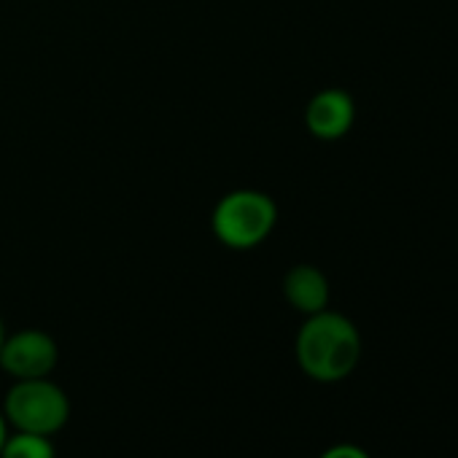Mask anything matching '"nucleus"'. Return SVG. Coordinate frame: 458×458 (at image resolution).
<instances>
[{"label":"nucleus","instance_id":"nucleus-1","mask_svg":"<svg viewBox=\"0 0 458 458\" xmlns=\"http://www.w3.org/2000/svg\"><path fill=\"white\" fill-rule=\"evenodd\" d=\"M294 356L300 369L310 380L340 383L359 367L361 359L359 327L348 316L329 308L305 316L294 340Z\"/></svg>","mask_w":458,"mask_h":458},{"label":"nucleus","instance_id":"nucleus-2","mask_svg":"<svg viewBox=\"0 0 458 458\" xmlns=\"http://www.w3.org/2000/svg\"><path fill=\"white\" fill-rule=\"evenodd\" d=\"M276 224L278 205L259 189L226 191L210 213L213 238L233 251H251L262 246L273 235Z\"/></svg>","mask_w":458,"mask_h":458},{"label":"nucleus","instance_id":"nucleus-3","mask_svg":"<svg viewBox=\"0 0 458 458\" xmlns=\"http://www.w3.org/2000/svg\"><path fill=\"white\" fill-rule=\"evenodd\" d=\"M4 415L9 428L33 434H57L71 418V396L49 377L14 380L4 399Z\"/></svg>","mask_w":458,"mask_h":458},{"label":"nucleus","instance_id":"nucleus-4","mask_svg":"<svg viewBox=\"0 0 458 458\" xmlns=\"http://www.w3.org/2000/svg\"><path fill=\"white\" fill-rule=\"evenodd\" d=\"M60 361V348L55 337L44 329H20L6 335L0 348V369L14 380L49 377Z\"/></svg>","mask_w":458,"mask_h":458},{"label":"nucleus","instance_id":"nucleus-5","mask_svg":"<svg viewBox=\"0 0 458 458\" xmlns=\"http://www.w3.org/2000/svg\"><path fill=\"white\" fill-rule=\"evenodd\" d=\"M356 122V103L345 89L329 87L316 92L305 106V127L318 140H340Z\"/></svg>","mask_w":458,"mask_h":458},{"label":"nucleus","instance_id":"nucleus-6","mask_svg":"<svg viewBox=\"0 0 458 458\" xmlns=\"http://www.w3.org/2000/svg\"><path fill=\"white\" fill-rule=\"evenodd\" d=\"M284 297L302 316L321 313L329 308V297H332L329 278L313 265H297L284 278Z\"/></svg>","mask_w":458,"mask_h":458},{"label":"nucleus","instance_id":"nucleus-7","mask_svg":"<svg viewBox=\"0 0 458 458\" xmlns=\"http://www.w3.org/2000/svg\"><path fill=\"white\" fill-rule=\"evenodd\" d=\"M0 458H57L52 437L33 434V431H9Z\"/></svg>","mask_w":458,"mask_h":458},{"label":"nucleus","instance_id":"nucleus-8","mask_svg":"<svg viewBox=\"0 0 458 458\" xmlns=\"http://www.w3.org/2000/svg\"><path fill=\"white\" fill-rule=\"evenodd\" d=\"M318 458H369V453L359 445H351V442H340V445H332L327 447Z\"/></svg>","mask_w":458,"mask_h":458},{"label":"nucleus","instance_id":"nucleus-9","mask_svg":"<svg viewBox=\"0 0 458 458\" xmlns=\"http://www.w3.org/2000/svg\"><path fill=\"white\" fill-rule=\"evenodd\" d=\"M9 431H12V428H9V423H6V415H4V410H0V447H4Z\"/></svg>","mask_w":458,"mask_h":458},{"label":"nucleus","instance_id":"nucleus-10","mask_svg":"<svg viewBox=\"0 0 458 458\" xmlns=\"http://www.w3.org/2000/svg\"><path fill=\"white\" fill-rule=\"evenodd\" d=\"M6 327H4V318H0V348H4V340H6Z\"/></svg>","mask_w":458,"mask_h":458}]
</instances>
